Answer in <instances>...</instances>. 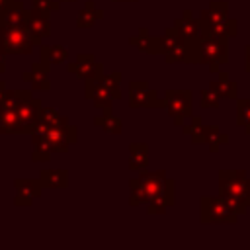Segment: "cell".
<instances>
[{"mask_svg": "<svg viewBox=\"0 0 250 250\" xmlns=\"http://www.w3.org/2000/svg\"><path fill=\"white\" fill-rule=\"evenodd\" d=\"M49 66H51V64L43 62V61H41V62H35L29 70H25V72L21 74V78H23L25 82H29L33 90L45 92V90H49V88H51V80H49Z\"/></svg>", "mask_w": 250, "mask_h": 250, "instance_id": "13", "label": "cell"}, {"mask_svg": "<svg viewBox=\"0 0 250 250\" xmlns=\"http://www.w3.org/2000/svg\"><path fill=\"white\" fill-rule=\"evenodd\" d=\"M14 188H16L14 203L16 205H31L41 195L43 184H41L39 178L37 180H33V178H18V180H14Z\"/></svg>", "mask_w": 250, "mask_h": 250, "instance_id": "12", "label": "cell"}, {"mask_svg": "<svg viewBox=\"0 0 250 250\" xmlns=\"http://www.w3.org/2000/svg\"><path fill=\"white\" fill-rule=\"evenodd\" d=\"M41 47V41L25 27H0V49L6 55H29L33 47Z\"/></svg>", "mask_w": 250, "mask_h": 250, "instance_id": "4", "label": "cell"}, {"mask_svg": "<svg viewBox=\"0 0 250 250\" xmlns=\"http://www.w3.org/2000/svg\"><path fill=\"white\" fill-rule=\"evenodd\" d=\"M209 88L215 90L221 98H227V100H236L238 98V84L227 72H219V78L211 80Z\"/></svg>", "mask_w": 250, "mask_h": 250, "instance_id": "19", "label": "cell"}, {"mask_svg": "<svg viewBox=\"0 0 250 250\" xmlns=\"http://www.w3.org/2000/svg\"><path fill=\"white\" fill-rule=\"evenodd\" d=\"M113 2H137V0H113Z\"/></svg>", "mask_w": 250, "mask_h": 250, "instance_id": "40", "label": "cell"}, {"mask_svg": "<svg viewBox=\"0 0 250 250\" xmlns=\"http://www.w3.org/2000/svg\"><path fill=\"white\" fill-rule=\"evenodd\" d=\"M6 94H8V90H6V84L0 80V104L6 100Z\"/></svg>", "mask_w": 250, "mask_h": 250, "instance_id": "37", "label": "cell"}, {"mask_svg": "<svg viewBox=\"0 0 250 250\" xmlns=\"http://www.w3.org/2000/svg\"><path fill=\"white\" fill-rule=\"evenodd\" d=\"M31 141H33V152H31V158L35 162H47L53 154V148L49 146L45 135H33L31 133Z\"/></svg>", "mask_w": 250, "mask_h": 250, "instance_id": "28", "label": "cell"}, {"mask_svg": "<svg viewBox=\"0 0 250 250\" xmlns=\"http://www.w3.org/2000/svg\"><path fill=\"white\" fill-rule=\"evenodd\" d=\"M174 27L182 37H199L201 35V23L199 18H193L191 10H184L180 18L174 20Z\"/></svg>", "mask_w": 250, "mask_h": 250, "instance_id": "17", "label": "cell"}, {"mask_svg": "<svg viewBox=\"0 0 250 250\" xmlns=\"http://www.w3.org/2000/svg\"><path fill=\"white\" fill-rule=\"evenodd\" d=\"M178 39H180V33H178V29L172 25V27H166L164 29V33L160 35V47H162V55H166L176 43H178Z\"/></svg>", "mask_w": 250, "mask_h": 250, "instance_id": "32", "label": "cell"}, {"mask_svg": "<svg viewBox=\"0 0 250 250\" xmlns=\"http://www.w3.org/2000/svg\"><path fill=\"white\" fill-rule=\"evenodd\" d=\"M104 18V10L102 8H98L92 0H88L84 6H82V10L78 12V16H76V27L78 29H88V27H92L98 20H102Z\"/></svg>", "mask_w": 250, "mask_h": 250, "instance_id": "22", "label": "cell"}, {"mask_svg": "<svg viewBox=\"0 0 250 250\" xmlns=\"http://www.w3.org/2000/svg\"><path fill=\"white\" fill-rule=\"evenodd\" d=\"M68 59V49L62 45H41V61L47 64H59Z\"/></svg>", "mask_w": 250, "mask_h": 250, "instance_id": "27", "label": "cell"}, {"mask_svg": "<svg viewBox=\"0 0 250 250\" xmlns=\"http://www.w3.org/2000/svg\"><path fill=\"white\" fill-rule=\"evenodd\" d=\"M129 105L131 107H164V98H158L146 80H131Z\"/></svg>", "mask_w": 250, "mask_h": 250, "instance_id": "9", "label": "cell"}, {"mask_svg": "<svg viewBox=\"0 0 250 250\" xmlns=\"http://www.w3.org/2000/svg\"><path fill=\"white\" fill-rule=\"evenodd\" d=\"M94 123L98 127H102L105 133H109V135H119L121 133V125H123L121 119L117 115H113L111 109H102V113L94 117Z\"/></svg>", "mask_w": 250, "mask_h": 250, "instance_id": "25", "label": "cell"}, {"mask_svg": "<svg viewBox=\"0 0 250 250\" xmlns=\"http://www.w3.org/2000/svg\"><path fill=\"white\" fill-rule=\"evenodd\" d=\"M199 221L201 223H236L238 213L225 195H205L199 201Z\"/></svg>", "mask_w": 250, "mask_h": 250, "instance_id": "5", "label": "cell"}, {"mask_svg": "<svg viewBox=\"0 0 250 250\" xmlns=\"http://www.w3.org/2000/svg\"><path fill=\"white\" fill-rule=\"evenodd\" d=\"M229 18V2L225 0H213L205 10L199 12V21L201 23H215Z\"/></svg>", "mask_w": 250, "mask_h": 250, "instance_id": "21", "label": "cell"}, {"mask_svg": "<svg viewBox=\"0 0 250 250\" xmlns=\"http://www.w3.org/2000/svg\"><path fill=\"white\" fill-rule=\"evenodd\" d=\"M61 2H74V0H61Z\"/></svg>", "mask_w": 250, "mask_h": 250, "instance_id": "41", "label": "cell"}, {"mask_svg": "<svg viewBox=\"0 0 250 250\" xmlns=\"http://www.w3.org/2000/svg\"><path fill=\"white\" fill-rule=\"evenodd\" d=\"M164 109L174 119L178 127L184 125L186 117H191L193 109V96L189 90H166L164 92Z\"/></svg>", "mask_w": 250, "mask_h": 250, "instance_id": "7", "label": "cell"}, {"mask_svg": "<svg viewBox=\"0 0 250 250\" xmlns=\"http://www.w3.org/2000/svg\"><path fill=\"white\" fill-rule=\"evenodd\" d=\"M35 135V133H33ZM45 139L53 152H64L72 143H76V127L68 123V119L57 123V125H47Z\"/></svg>", "mask_w": 250, "mask_h": 250, "instance_id": "8", "label": "cell"}, {"mask_svg": "<svg viewBox=\"0 0 250 250\" xmlns=\"http://www.w3.org/2000/svg\"><path fill=\"white\" fill-rule=\"evenodd\" d=\"M205 129H207V125H203L201 117L199 115H193V113H191L189 125H182V131L186 135H189L191 137V143H195V145L205 143Z\"/></svg>", "mask_w": 250, "mask_h": 250, "instance_id": "29", "label": "cell"}, {"mask_svg": "<svg viewBox=\"0 0 250 250\" xmlns=\"http://www.w3.org/2000/svg\"><path fill=\"white\" fill-rule=\"evenodd\" d=\"M205 143H207L209 150L215 152V150H219L221 145L229 143V135L223 133V131H219L215 125H207V129H205Z\"/></svg>", "mask_w": 250, "mask_h": 250, "instance_id": "30", "label": "cell"}, {"mask_svg": "<svg viewBox=\"0 0 250 250\" xmlns=\"http://www.w3.org/2000/svg\"><path fill=\"white\" fill-rule=\"evenodd\" d=\"M174 205V180L172 178H166V186H164V191L156 197V199H152L148 205H146V211L150 213V215H160V213H164V211H168V207H172Z\"/></svg>", "mask_w": 250, "mask_h": 250, "instance_id": "18", "label": "cell"}, {"mask_svg": "<svg viewBox=\"0 0 250 250\" xmlns=\"http://www.w3.org/2000/svg\"><path fill=\"white\" fill-rule=\"evenodd\" d=\"M31 2H33V10H37L43 16H51L61 8V0H31Z\"/></svg>", "mask_w": 250, "mask_h": 250, "instance_id": "33", "label": "cell"}, {"mask_svg": "<svg viewBox=\"0 0 250 250\" xmlns=\"http://www.w3.org/2000/svg\"><path fill=\"white\" fill-rule=\"evenodd\" d=\"M201 23V21H199ZM201 33L217 35V37H236L238 33V21L234 18H225L215 23H201Z\"/></svg>", "mask_w": 250, "mask_h": 250, "instance_id": "16", "label": "cell"}, {"mask_svg": "<svg viewBox=\"0 0 250 250\" xmlns=\"http://www.w3.org/2000/svg\"><path fill=\"white\" fill-rule=\"evenodd\" d=\"M236 123L250 135V98L236 100Z\"/></svg>", "mask_w": 250, "mask_h": 250, "instance_id": "31", "label": "cell"}, {"mask_svg": "<svg viewBox=\"0 0 250 250\" xmlns=\"http://www.w3.org/2000/svg\"><path fill=\"white\" fill-rule=\"evenodd\" d=\"M221 195H225L238 215H244L250 207V178L244 170H221L219 172Z\"/></svg>", "mask_w": 250, "mask_h": 250, "instance_id": "1", "label": "cell"}, {"mask_svg": "<svg viewBox=\"0 0 250 250\" xmlns=\"http://www.w3.org/2000/svg\"><path fill=\"white\" fill-rule=\"evenodd\" d=\"M14 2H16V0H0V14H2V12H4L8 6H12Z\"/></svg>", "mask_w": 250, "mask_h": 250, "instance_id": "39", "label": "cell"}, {"mask_svg": "<svg viewBox=\"0 0 250 250\" xmlns=\"http://www.w3.org/2000/svg\"><path fill=\"white\" fill-rule=\"evenodd\" d=\"M166 172L158 170V172H141L137 178L129 180V203L131 205H139V203H150L152 199H156L166 186Z\"/></svg>", "mask_w": 250, "mask_h": 250, "instance_id": "3", "label": "cell"}, {"mask_svg": "<svg viewBox=\"0 0 250 250\" xmlns=\"http://www.w3.org/2000/svg\"><path fill=\"white\" fill-rule=\"evenodd\" d=\"M20 133V119L18 111L12 107H0V135Z\"/></svg>", "mask_w": 250, "mask_h": 250, "instance_id": "26", "label": "cell"}, {"mask_svg": "<svg viewBox=\"0 0 250 250\" xmlns=\"http://www.w3.org/2000/svg\"><path fill=\"white\" fill-rule=\"evenodd\" d=\"M148 166V145L131 143L129 145V168L133 172H143Z\"/></svg>", "mask_w": 250, "mask_h": 250, "instance_id": "20", "label": "cell"}, {"mask_svg": "<svg viewBox=\"0 0 250 250\" xmlns=\"http://www.w3.org/2000/svg\"><path fill=\"white\" fill-rule=\"evenodd\" d=\"M39 180H41L43 188L62 189L68 184V172L66 170H43L39 174Z\"/></svg>", "mask_w": 250, "mask_h": 250, "instance_id": "24", "label": "cell"}, {"mask_svg": "<svg viewBox=\"0 0 250 250\" xmlns=\"http://www.w3.org/2000/svg\"><path fill=\"white\" fill-rule=\"evenodd\" d=\"M18 111V119H20V133H31L35 123L39 121V113H41V100L39 98H27L23 102L18 104L16 107Z\"/></svg>", "mask_w": 250, "mask_h": 250, "instance_id": "10", "label": "cell"}, {"mask_svg": "<svg viewBox=\"0 0 250 250\" xmlns=\"http://www.w3.org/2000/svg\"><path fill=\"white\" fill-rule=\"evenodd\" d=\"M27 8H23L21 2H14L12 6H8L2 14H0V27H14V25H25L27 18H29Z\"/></svg>", "mask_w": 250, "mask_h": 250, "instance_id": "15", "label": "cell"}, {"mask_svg": "<svg viewBox=\"0 0 250 250\" xmlns=\"http://www.w3.org/2000/svg\"><path fill=\"white\" fill-rule=\"evenodd\" d=\"M64 119H66V117L61 115L55 107H41L39 121H43V123H47V125H57V123H61V121H64Z\"/></svg>", "mask_w": 250, "mask_h": 250, "instance_id": "34", "label": "cell"}, {"mask_svg": "<svg viewBox=\"0 0 250 250\" xmlns=\"http://www.w3.org/2000/svg\"><path fill=\"white\" fill-rule=\"evenodd\" d=\"M6 70V53L0 49V72Z\"/></svg>", "mask_w": 250, "mask_h": 250, "instance_id": "38", "label": "cell"}, {"mask_svg": "<svg viewBox=\"0 0 250 250\" xmlns=\"http://www.w3.org/2000/svg\"><path fill=\"white\" fill-rule=\"evenodd\" d=\"M244 70L250 72V45H246L244 49Z\"/></svg>", "mask_w": 250, "mask_h": 250, "instance_id": "36", "label": "cell"}, {"mask_svg": "<svg viewBox=\"0 0 250 250\" xmlns=\"http://www.w3.org/2000/svg\"><path fill=\"white\" fill-rule=\"evenodd\" d=\"M121 72H109V74H98L92 78H86L84 96L94 102L98 109H111L113 100L121 98Z\"/></svg>", "mask_w": 250, "mask_h": 250, "instance_id": "2", "label": "cell"}, {"mask_svg": "<svg viewBox=\"0 0 250 250\" xmlns=\"http://www.w3.org/2000/svg\"><path fill=\"white\" fill-rule=\"evenodd\" d=\"M229 61V45L227 37L201 33L199 37V64H207L209 72H217L221 64Z\"/></svg>", "mask_w": 250, "mask_h": 250, "instance_id": "6", "label": "cell"}, {"mask_svg": "<svg viewBox=\"0 0 250 250\" xmlns=\"http://www.w3.org/2000/svg\"><path fill=\"white\" fill-rule=\"evenodd\" d=\"M25 27L41 41L43 37H49L51 35V23H49V16H43L39 14L37 10H31L29 12V18L25 21Z\"/></svg>", "mask_w": 250, "mask_h": 250, "instance_id": "23", "label": "cell"}, {"mask_svg": "<svg viewBox=\"0 0 250 250\" xmlns=\"http://www.w3.org/2000/svg\"><path fill=\"white\" fill-rule=\"evenodd\" d=\"M219 102H221V96H219L215 90H211V88L201 90V107H205V109H213V107L219 105Z\"/></svg>", "mask_w": 250, "mask_h": 250, "instance_id": "35", "label": "cell"}, {"mask_svg": "<svg viewBox=\"0 0 250 250\" xmlns=\"http://www.w3.org/2000/svg\"><path fill=\"white\" fill-rule=\"evenodd\" d=\"M129 43L133 47H137L139 51L143 53H148V55H162V47H160V35H150L146 27H141L137 35L129 37Z\"/></svg>", "mask_w": 250, "mask_h": 250, "instance_id": "14", "label": "cell"}, {"mask_svg": "<svg viewBox=\"0 0 250 250\" xmlns=\"http://www.w3.org/2000/svg\"><path fill=\"white\" fill-rule=\"evenodd\" d=\"M66 70L76 74L78 78H92V76H98L104 72V66L102 62L96 61V57L92 53H78L74 62H68L66 64Z\"/></svg>", "mask_w": 250, "mask_h": 250, "instance_id": "11", "label": "cell"}]
</instances>
